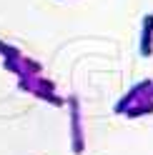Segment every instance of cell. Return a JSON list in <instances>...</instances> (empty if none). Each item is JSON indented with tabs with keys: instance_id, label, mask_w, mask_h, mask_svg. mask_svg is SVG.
<instances>
[{
	"instance_id": "1",
	"label": "cell",
	"mask_w": 153,
	"mask_h": 155,
	"mask_svg": "<svg viewBox=\"0 0 153 155\" xmlns=\"http://www.w3.org/2000/svg\"><path fill=\"white\" fill-rule=\"evenodd\" d=\"M151 28H153V18L148 15V20H146V30H143V55H148V53H151Z\"/></svg>"
}]
</instances>
